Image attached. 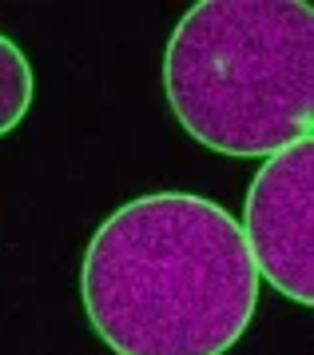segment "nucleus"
<instances>
[{
	"label": "nucleus",
	"mask_w": 314,
	"mask_h": 355,
	"mask_svg": "<svg viewBox=\"0 0 314 355\" xmlns=\"http://www.w3.org/2000/svg\"><path fill=\"white\" fill-rule=\"evenodd\" d=\"M163 92L203 148L255 160L314 128V8L306 0H199L163 52Z\"/></svg>",
	"instance_id": "2"
},
{
	"label": "nucleus",
	"mask_w": 314,
	"mask_h": 355,
	"mask_svg": "<svg viewBox=\"0 0 314 355\" xmlns=\"http://www.w3.org/2000/svg\"><path fill=\"white\" fill-rule=\"evenodd\" d=\"M80 300L116 355H223L255 320L259 272L227 208L195 192H151L95 227Z\"/></svg>",
	"instance_id": "1"
},
{
	"label": "nucleus",
	"mask_w": 314,
	"mask_h": 355,
	"mask_svg": "<svg viewBox=\"0 0 314 355\" xmlns=\"http://www.w3.org/2000/svg\"><path fill=\"white\" fill-rule=\"evenodd\" d=\"M243 240L259 279L314 304V136L270 152L243 204Z\"/></svg>",
	"instance_id": "3"
},
{
	"label": "nucleus",
	"mask_w": 314,
	"mask_h": 355,
	"mask_svg": "<svg viewBox=\"0 0 314 355\" xmlns=\"http://www.w3.org/2000/svg\"><path fill=\"white\" fill-rule=\"evenodd\" d=\"M32 96H36L32 60L12 36L0 33V136L20 128V120L32 108Z\"/></svg>",
	"instance_id": "4"
}]
</instances>
